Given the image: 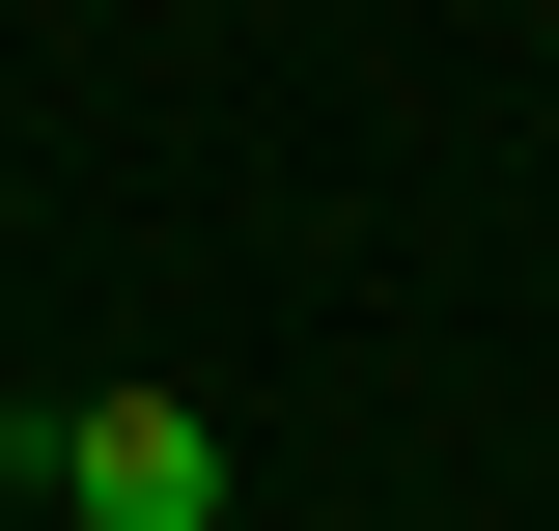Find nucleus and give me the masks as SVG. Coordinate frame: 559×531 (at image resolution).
I'll return each instance as SVG.
<instances>
[{
  "label": "nucleus",
  "instance_id": "nucleus-1",
  "mask_svg": "<svg viewBox=\"0 0 559 531\" xmlns=\"http://www.w3.org/2000/svg\"><path fill=\"white\" fill-rule=\"evenodd\" d=\"M57 504H84V531H224V420H197V392H84V420H57Z\"/></svg>",
  "mask_w": 559,
  "mask_h": 531
}]
</instances>
